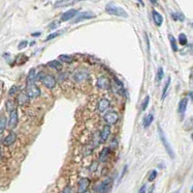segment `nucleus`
<instances>
[{
	"label": "nucleus",
	"instance_id": "50",
	"mask_svg": "<svg viewBox=\"0 0 193 193\" xmlns=\"http://www.w3.org/2000/svg\"><path fill=\"white\" fill-rule=\"evenodd\" d=\"M191 193H193V186H192V188H191Z\"/></svg>",
	"mask_w": 193,
	"mask_h": 193
},
{
	"label": "nucleus",
	"instance_id": "33",
	"mask_svg": "<svg viewBox=\"0 0 193 193\" xmlns=\"http://www.w3.org/2000/svg\"><path fill=\"white\" fill-rule=\"evenodd\" d=\"M148 103H150V96H147L145 98V100L143 101V103H142V110L143 111H145L147 109Z\"/></svg>",
	"mask_w": 193,
	"mask_h": 193
},
{
	"label": "nucleus",
	"instance_id": "49",
	"mask_svg": "<svg viewBox=\"0 0 193 193\" xmlns=\"http://www.w3.org/2000/svg\"><path fill=\"white\" fill-rule=\"evenodd\" d=\"M191 139L193 140V133H192V134H191Z\"/></svg>",
	"mask_w": 193,
	"mask_h": 193
},
{
	"label": "nucleus",
	"instance_id": "41",
	"mask_svg": "<svg viewBox=\"0 0 193 193\" xmlns=\"http://www.w3.org/2000/svg\"><path fill=\"white\" fill-rule=\"evenodd\" d=\"M61 193H72V188L70 186H66L64 187V189L61 191Z\"/></svg>",
	"mask_w": 193,
	"mask_h": 193
},
{
	"label": "nucleus",
	"instance_id": "16",
	"mask_svg": "<svg viewBox=\"0 0 193 193\" xmlns=\"http://www.w3.org/2000/svg\"><path fill=\"white\" fill-rule=\"evenodd\" d=\"M111 156V149L109 147L107 148H103V149L101 150L100 154H99V161L100 162H106L108 160V158L110 157Z\"/></svg>",
	"mask_w": 193,
	"mask_h": 193
},
{
	"label": "nucleus",
	"instance_id": "21",
	"mask_svg": "<svg viewBox=\"0 0 193 193\" xmlns=\"http://www.w3.org/2000/svg\"><path fill=\"white\" fill-rule=\"evenodd\" d=\"M47 66L49 67L51 69H52V70L56 71V72H60L62 70V65H61L60 61H58V60H52V61H49V62H48Z\"/></svg>",
	"mask_w": 193,
	"mask_h": 193
},
{
	"label": "nucleus",
	"instance_id": "34",
	"mask_svg": "<svg viewBox=\"0 0 193 193\" xmlns=\"http://www.w3.org/2000/svg\"><path fill=\"white\" fill-rule=\"evenodd\" d=\"M156 177H157V172L156 170H152L151 172V174L150 176H148V182H153L155 179H156Z\"/></svg>",
	"mask_w": 193,
	"mask_h": 193
},
{
	"label": "nucleus",
	"instance_id": "43",
	"mask_svg": "<svg viewBox=\"0 0 193 193\" xmlns=\"http://www.w3.org/2000/svg\"><path fill=\"white\" fill-rule=\"evenodd\" d=\"M40 35H41L40 32H37V33H33V34H32L33 37H35V36H40Z\"/></svg>",
	"mask_w": 193,
	"mask_h": 193
},
{
	"label": "nucleus",
	"instance_id": "23",
	"mask_svg": "<svg viewBox=\"0 0 193 193\" xmlns=\"http://www.w3.org/2000/svg\"><path fill=\"white\" fill-rule=\"evenodd\" d=\"M5 108H6V110L10 113L14 110L17 109V102L16 101L14 100H8L5 102Z\"/></svg>",
	"mask_w": 193,
	"mask_h": 193
},
{
	"label": "nucleus",
	"instance_id": "5",
	"mask_svg": "<svg viewBox=\"0 0 193 193\" xmlns=\"http://www.w3.org/2000/svg\"><path fill=\"white\" fill-rule=\"evenodd\" d=\"M96 18V14L94 13H92L90 11H86V12H82L79 14L74 18L73 19V23H78V22H81L83 21H86V19H91V18Z\"/></svg>",
	"mask_w": 193,
	"mask_h": 193
},
{
	"label": "nucleus",
	"instance_id": "30",
	"mask_svg": "<svg viewBox=\"0 0 193 193\" xmlns=\"http://www.w3.org/2000/svg\"><path fill=\"white\" fill-rule=\"evenodd\" d=\"M185 130H190L193 128V116L190 117L188 120H187L185 123Z\"/></svg>",
	"mask_w": 193,
	"mask_h": 193
},
{
	"label": "nucleus",
	"instance_id": "42",
	"mask_svg": "<svg viewBox=\"0 0 193 193\" xmlns=\"http://www.w3.org/2000/svg\"><path fill=\"white\" fill-rule=\"evenodd\" d=\"M126 170H127V166H124V168H123V171H122V175L120 176V180H121L122 178H123V176H124V174L126 173Z\"/></svg>",
	"mask_w": 193,
	"mask_h": 193
},
{
	"label": "nucleus",
	"instance_id": "31",
	"mask_svg": "<svg viewBox=\"0 0 193 193\" xmlns=\"http://www.w3.org/2000/svg\"><path fill=\"white\" fill-rule=\"evenodd\" d=\"M179 43L181 44V46H185L187 43V37L185 34L184 33H181L179 35Z\"/></svg>",
	"mask_w": 193,
	"mask_h": 193
},
{
	"label": "nucleus",
	"instance_id": "46",
	"mask_svg": "<svg viewBox=\"0 0 193 193\" xmlns=\"http://www.w3.org/2000/svg\"><path fill=\"white\" fill-rule=\"evenodd\" d=\"M189 96H190V98H191V100H192V101H193V92L189 93Z\"/></svg>",
	"mask_w": 193,
	"mask_h": 193
},
{
	"label": "nucleus",
	"instance_id": "13",
	"mask_svg": "<svg viewBox=\"0 0 193 193\" xmlns=\"http://www.w3.org/2000/svg\"><path fill=\"white\" fill-rule=\"evenodd\" d=\"M16 141H17V134H16V132L10 131L9 134L4 138L3 145L6 146V147H10V146H12Z\"/></svg>",
	"mask_w": 193,
	"mask_h": 193
},
{
	"label": "nucleus",
	"instance_id": "17",
	"mask_svg": "<svg viewBox=\"0 0 193 193\" xmlns=\"http://www.w3.org/2000/svg\"><path fill=\"white\" fill-rule=\"evenodd\" d=\"M111 185H112V180L107 179L106 181H104L102 184L99 185L98 192L99 193H108V191L111 188Z\"/></svg>",
	"mask_w": 193,
	"mask_h": 193
},
{
	"label": "nucleus",
	"instance_id": "11",
	"mask_svg": "<svg viewBox=\"0 0 193 193\" xmlns=\"http://www.w3.org/2000/svg\"><path fill=\"white\" fill-rule=\"evenodd\" d=\"M29 100H30V98L28 97L26 92L25 91H22V92H19L18 94L16 101H17V105H21V106H23V105H28Z\"/></svg>",
	"mask_w": 193,
	"mask_h": 193
},
{
	"label": "nucleus",
	"instance_id": "26",
	"mask_svg": "<svg viewBox=\"0 0 193 193\" xmlns=\"http://www.w3.org/2000/svg\"><path fill=\"white\" fill-rule=\"evenodd\" d=\"M169 41H170V44H171V48L173 49V51H178V44H177V41L176 38L173 35H169Z\"/></svg>",
	"mask_w": 193,
	"mask_h": 193
},
{
	"label": "nucleus",
	"instance_id": "44",
	"mask_svg": "<svg viewBox=\"0 0 193 193\" xmlns=\"http://www.w3.org/2000/svg\"><path fill=\"white\" fill-rule=\"evenodd\" d=\"M153 189H154V185H152V186L151 187V189H150V192H148V193H151V192L153 191Z\"/></svg>",
	"mask_w": 193,
	"mask_h": 193
},
{
	"label": "nucleus",
	"instance_id": "14",
	"mask_svg": "<svg viewBox=\"0 0 193 193\" xmlns=\"http://www.w3.org/2000/svg\"><path fill=\"white\" fill-rule=\"evenodd\" d=\"M77 14H78V10L70 9V10H68V11H66L65 13L62 14L60 19H61V21H70V19L75 18L77 16Z\"/></svg>",
	"mask_w": 193,
	"mask_h": 193
},
{
	"label": "nucleus",
	"instance_id": "25",
	"mask_svg": "<svg viewBox=\"0 0 193 193\" xmlns=\"http://www.w3.org/2000/svg\"><path fill=\"white\" fill-rule=\"evenodd\" d=\"M153 119H154V116H153V114H148L145 117L144 119V123H143V125H144V127L147 128L148 127L151 125V123L153 122Z\"/></svg>",
	"mask_w": 193,
	"mask_h": 193
},
{
	"label": "nucleus",
	"instance_id": "40",
	"mask_svg": "<svg viewBox=\"0 0 193 193\" xmlns=\"http://www.w3.org/2000/svg\"><path fill=\"white\" fill-rule=\"evenodd\" d=\"M146 192H147V185H143L140 187V189H139V191H138V193H146Z\"/></svg>",
	"mask_w": 193,
	"mask_h": 193
},
{
	"label": "nucleus",
	"instance_id": "45",
	"mask_svg": "<svg viewBox=\"0 0 193 193\" xmlns=\"http://www.w3.org/2000/svg\"><path fill=\"white\" fill-rule=\"evenodd\" d=\"M152 4H157V0H150Z\"/></svg>",
	"mask_w": 193,
	"mask_h": 193
},
{
	"label": "nucleus",
	"instance_id": "3",
	"mask_svg": "<svg viewBox=\"0 0 193 193\" xmlns=\"http://www.w3.org/2000/svg\"><path fill=\"white\" fill-rule=\"evenodd\" d=\"M25 92L30 98H36L41 95V90L35 83L33 84H26Z\"/></svg>",
	"mask_w": 193,
	"mask_h": 193
},
{
	"label": "nucleus",
	"instance_id": "24",
	"mask_svg": "<svg viewBox=\"0 0 193 193\" xmlns=\"http://www.w3.org/2000/svg\"><path fill=\"white\" fill-rule=\"evenodd\" d=\"M58 59L60 62L66 63V64H71L74 61V57L71 55H67V54H61V55L58 56Z\"/></svg>",
	"mask_w": 193,
	"mask_h": 193
},
{
	"label": "nucleus",
	"instance_id": "19",
	"mask_svg": "<svg viewBox=\"0 0 193 193\" xmlns=\"http://www.w3.org/2000/svg\"><path fill=\"white\" fill-rule=\"evenodd\" d=\"M187 105H188V98H181V101L179 102V107H178V112H179L181 115H184V114H185V112L186 111Z\"/></svg>",
	"mask_w": 193,
	"mask_h": 193
},
{
	"label": "nucleus",
	"instance_id": "47",
	"mask_svg": "<svg viewBox=\"0 0 193 193\" xmlns=\"http://www.w3.org/2000/svg\"><path fill=\"white\" fill-rule=\"evenodd\" d=\"M139 2H140V3H141L142 5H144V3H143V1H142V0H139Z\"/></svg>",
	"mask_w": 193,
	"mask_h": 193
},
{
	"label": "nucleus",
	"instance_id": "8",
	"mask_svg": "<svg viewBox=\"0 0 193 193\" xmlns=\"http://www.w3.org/2000/svg\"><path fill=\"white\" fill-rule=\"evenodd\" d=\"M88 78H90V73L86 71H77L73 73V80L78 83L86 81Z\"/></svg>",
	"mask_w": 193,
	"mask_h": 193
},
{
	"label": "nucleus",
	"instance_id": "7",
	"mask_svg": "<svg viewBox=\"0 0 193 193\" xmlns=\"http://www.w3.org/2000/svg\"><path fill=\"white\" fill-rule=\"evenodd\" d=\"M19 123V113L18 110H14L12 112H10V115H9V119H8V122H7V126L9 128H15L17 127Z\"/></svg>",
	"mask_w": 193,
	"mask_h": 193
},
{
	"label": "nucleus",
	"instance_id": "48",
	"mask_svg": "<svg viewBox=\"0 0 193 193\" xmlns=\"http://www.w3.org/2000/svg\"><path fill=\"white\" fill-rule=\"evenodd\" d=\"M80 1H83V0H77V2H80Z\"/></svg>",
	"mask_w": 193,
	"mask_h": 193
},
{
	"label": "nucleus",
	"instance_id": "37",
	"mask_svg": "<svg viewBox=\"0 0 193 193\" xmlns=\"http://www.w3.org/2000/svg\"><path fill=\"white\" fill-rule=\"evenodd\" d=\"M59 32H54V33H52V34H49V35L47 37V39H46V41H51V40H52V39H54V38H56L58 35H59Z\"/></svg>",
	"mask_w": 193,
	"mask_h": 193
},
{
	"label": "nucleus",
	"instance_id": "28",
	"mask_svg": "<svg viewBox=\"0 0 193 193\" xmlns=\"http://www.w3.org/2000/svg\"><path fill=\"white\" fill-rule=\"evenodd\" d=\"M7 126V119L6 117H0V134H2L3 131L5 130V128H6Z\"/></svg>",
	"mask_w": 193,
	"mask_h": 193
},
{
	"label": "nucleus",
	"instance_id": "12",
	"mask_svg": "<svg viewBox=\"0 0 193 193\" xmlns=\"http://www.w3.org/2000/svg\"><path fill=\"white\" fill-rule=\"evenodd\" d=\"M111 106V102L110 101L108 100L106 98H101L100 101H98V105H97V111L99 113H104L106 112L109 108Z\"/></svg>",
	"mask_w": 193,
	"mask_h": 193
},
{
	"label": "nucleus",
	"instance_id": "20",
	"mask_svg": "<svg viewBox=\"0 0 193 193\" xmlns=\"http://www.w3.org/2000/svg\"><path fill=\"white\" fill-rule=\"evenodd\" d=\"M152 19L153 21H154L155 25L156 26H161L162 23H163V17L160 13H158L155 10H153L152 11Z\"/></svg>",
	"mask_w": 193,
	"mask_h": 193
},
{
	"label": "nucleus",
	"instance_id": "32",
	"mask_svg": "<svg viewBox=\"0 0 193 193\" xmlns=\"http://www.w3.org/2000/svg\"><path fill=\"white\" fill-rule=\"evenodd\" d=\"M163 76H164V70H163L162 67H160L159 69H158L157 73H156V79L158 81H160L161 79L163 78Z\"/></svg>",
	"mask_w": 193,
	"mask_h": 193
},
{
	"label": "nucleus",
	"instance_id": "10",
	"mask_svg": "<svg viewBox=\"0 0 193 193\" xmlns=\"http://www.w3.org/2000/svg\"><path fill=\"white\" fill-rule=\"evenodd\" d=\"M90 185V180L87 178H82L78 182V193H85L87 191Z\"/></svg>",
	"mask_w": 193,
	"mask_h": 193
},
{
	"label": "nucleus",
	"instance_id": "39",
	"mask_svg": "<svg viewBox=\"0 0 193 193\" xmlns=\"http://www.w3.org/2000/svg\"><path fill=\"white\" fill-rule=\"evenodd\" d=\"M110 148L111 150H115V149H117V139H113L112 140V142H111V145H110Z\"/></svg>",
	"mask_w": 193,
	"mask_h": 193
},
{
	"label": "nucleus",
	"instance_id": "4",
	"mask_svg": "<svg viewBox=\"0 0 193 193\" xmlns=\"http://www.w3.org/2000/svg\"><path fill=\"white\" fill-rule=\"evenodd\" d=\"M103 119L107 125L111 126V125H115V124L118 122V120H120V115L117 114V111H109L104 115Z\"/></svg>",
	"mask_w": 193,
	"mask_h": 193
},
{
	"label": "nucleus",
	"instance_id": "36",
	"mask_svg": "<svg viewBox=\"0 0 193 193\" xmlns=\"http://www.w3.org/2000/svg\"><path fill=\"white\" fill-rule=\"evenodd\" d=\"M59 25H60V21H52L51 24H49V29H56V28H57Z\"/></svg>",
	"mask_w": 193,
	"mask_h": 193
},
{
	"label": "nucleus",
	"instance_id": "18",
	"mask_svg": "<svg viewBox=\"0 0 193 193\" xmlns=\"http://www.w3.org/2000/svg\"><path fill=\"white\" fill-rule=\"evenodd\" d=\"M74 3H77V0H57L54 3L53 7L54 8H62V7H67L73 5Z\"/></svg>",
	"mask_w": 193,
	"mask_h": 193
},
{
	"label": "nucleus",
	"instance_id": "6",
	"mask_svg": "<svg viewBox=\"0 0 193 193\" xmlns=\"http://www.w3.org/2000/svg\"><path fill=\"white\" fill-rule=\"evenodd\" d=\"M42 83L48 89H53L56 86V78L52 75H46L42 78Z\"/></svg>",
	"mask_w": 193,
	"mask_h": 193
},
{
	"label": "nucleus",
	"instance_id": "22",
	"mask_svg": "<svg viewBox=\"0 0 193 193\" xmlns=\"http://www.w3.org/2000/svg\"><path fill=\"white\" fill-rule=\"evenodd\" d=\"M36 79H37V73H36L35 69H31L26 77V84H33Z\"/></svg>",
	"mask_w": 193,
	"mask_h": 193
},
{
	"label": "nucleus",
	"instance_id": "27",
	"mask_svg": "<svg viewBox=\"0 0 193 193\" xmlns=\"http://www.w3.org/2000/svg\"><path fill=\"white\" fill-rule=\"evenodd\" d=\"M170 84H171V78L169 77V78H168V80L166 81V83H165L164 88H163V91H162V97H161L162 100H164V98H166V96H167V92H168V89H169V87H170Z\"/></svg>",
	"mask_w": 193,
	"mask_h": 193
},
{
	"label": "nucleus",
	"instance_id": "1",
	"mask_svg": "<svg viewBox=\"0 0 193 193\" xmlns=\"http://www.w3.org/2000/svg\"><path fill=\"white\" fill-rule=\"evenodd\" d=\"M105 10L109 14H112V16L120 17V18H128V14L124 9L122 7L117 6V5H113L112 3L108 4Z\"/></svg>",
	"mask_w": 193,
	"mask_h": 193
},
{
	"label": "nucleus",
	"instance_id": "29",
	"mask_svg": "<svg viewBox=\"0 0 193 193\" xmlns=\"http://www.w3.org/2000/svg\"><path fill=\"white\" fill-rule=\"evenodd\" d=\"M172 18L174 21H185V16L181 13H172Z\"/></svg>",
	"mask_w": 193,
	"mask_h": 193
},
{
	"label": "nucleus",
	"instance_id": "9",
	"mask_svg": "<svg viewBox=\"0 0 193 193\" xmlns=\"http://www.w3.org/2000/svg\"><path fill=\"white\" fill-rule=\"evenodd\" d=\"M97 87L102 90H108L111 87V81L107 76H102L97 79Z\"/></svg>",
	"mask_w": 193,
	"mask_h": 193
},
{
	"label": "nucleus",
	"instance_id": "51",
	"mask_svg": "<svg viewBox=\"0 0 193 193\" xmlns=\"http://www.w3.org/2000/svg\"><path fill=\"white\" fill-rule=\"evenodd\" d=\"M85 193H90V191H88V190H87V191H86Z\"/></svg>",
	"mask_w": 193,
	"mask_h": 193
},
{
	"label": "nucleus",
	"instance_id": "38",
	"mask_svg": "<svg viewBox=\"0 0 193 193\" xmlns=\"http://www.w3.org/2000/svg\"><path fill=\"white\" fill-rule=\"evenodd\" d=\"M27 44H28L27 41H22L21 43H19L18 48H19V49H23V48H25V47H27Z\"/></svg>",
	"mask_w": 193,
	"mask_h": 193
},
{
	"label": "nucleus",
	"instance_id": "15",
	"mask_svg": "<svg viewBox=\"0 0 193 193\" xmlns=\"http://www.w3.org/2000/svg\"><path fill=\"white\" fill-rule=\"evenodd\" d=\"M111 134V127L109 125H105L103 127L102 130L100 131V139H101V142L104 143L106 142L108 140L109 136H110Z\"/></svg>",
	"mask_w": 193,
	"mask_h": 193
},
{
	"label": "nucleus",
	"instance_id": "35",
	"mask_svg": "<svg viewBox=\"0 0 193 193\" xmlns=\"http://www.w3.org/2000/svg\"><path fill=\"white\" fill-rule=\"evenodd\" d=\"M18 91H19L18 86L14 85V86H12L11 88H10V90H9V95H10V96H14V95H16V94L18 93Z\"/></svg>",
	"mask_w": 193,
	"mask_h": 193
},
{
	"label": "nucleus",
	"instance_id": "52",
	"mask_svg": "<svg viewBox=\"0 0 193 193\" xmlns=\"http://www.w3.org/2000/svg\"><path fill=\"white\" fill-rule=\"evenodd\" d=\"M191 25H192V26H193V23H192V24H191Z\"/></svg>",
	"mask_w": 193,
	"mask_h": 193
},
{
	"label": "nucleus",
	"instance_id": "2",
	"mask_svg": "<svg viewBox=\"0 0 193 193\" xmlns=\"http://www.w3.org/2000/svg\"><path fill=\"white\" fill-rule=\"evenodd\" d=\"M158 132H159L160 141H161V143L163 144V146H164L165 150H166V152H167V154L169 155V156L173 159V158L175 157L174 150H173V148H172L171 144L169 143V141H168L167 137H166V135H165V133L163 132V130H162V128L160 127V126H158Z\"/></svg>",
	"mask_w": 193,
	"mask_h": 193
}]
</instances>
